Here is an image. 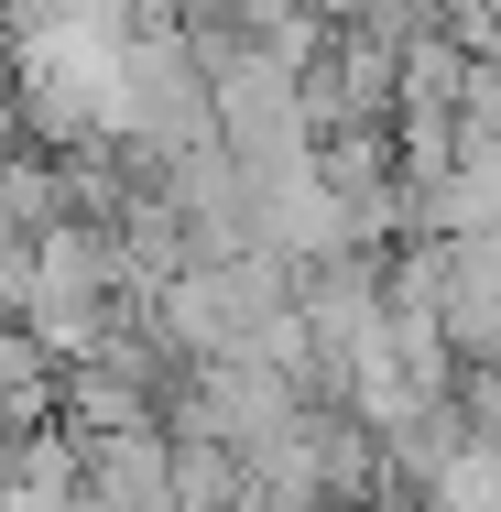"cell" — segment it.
Segmentation results:
<instances>
[{"label": "cell", "instance_id": "3957f363", "mask_svg": "<svg viewBox=\"0 0 501 512\" xmlns=\"http://www.w3.org/2000/svg\"><path fill=\"white\" fill-rule=\"evenodd\" d=\"M186 11H207V0H175V22H186Z\"/></svg>", "mask_w": 501, "mask_h": 512}, {"label": "cell", "instance_id": "7a4b0ae2", "mask_svg": "<svg viewBox=\"0 0 501 512\" xmlns=\"http://www.w3.org/2000/svg\"><path fill=\"white\" fill-rule=\"evenodd\" d=\"M11 458H22V436H0V491H11Z\"/></svg>", "mask_w": 501, "mask_h": 512}, {"label": "cell", "instance_id": "6da1fadb", "mask_svg": "<svg viewBox=\"0 0 501 512\" xmlns=\"http://www.w3.org/2000/svg\"><path fill=\"white\" fill-rule=\"evenodd\" d=\"M425 327L458 371H501V240H436Z\"/></svg>", "mask_w": 501, "mask_h": 512}]
</instances>
